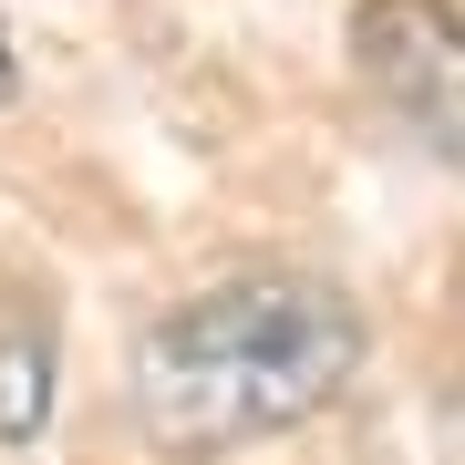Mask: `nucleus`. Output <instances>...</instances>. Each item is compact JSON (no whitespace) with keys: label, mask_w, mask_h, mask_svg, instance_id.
<instances>
[{"label":"nucleus","mask_w":465,"mask_h":465,"mask_svg":"<svg viewBox=\"0 0 465 465\" xmlns=\"http://www.w3.org/2000/svg\"><path fill=\"white\" fill-rule=\"evenodd\" d=\"M455 465H465V414H455Z\"/></svg>","instance_id":"obj_5"},{"label":"nucleus","mask_w":465,"mask_h":465,"mask_svg":"<svg viewBox=\"0 0 465 465\" xmlns=\"http://www.w3.org/2000/svg\"><path fill=\"white\" fill-rule=\"evenodd\" d=\"M351 63L445 176H465V11L455 0H362Z\"/></svg>","instance_id":"obj_2"},{"label":"nucleus","mask_w":465,"mask_h":465,"mask_svg":"<svg viewBox=\"0 0 465 465\" xmlns=\"http://www.w3.org/2000/svg\"><path fill=\"white\" fill-rule=\"evenodd\" d=\"M362 372V311L311 269H238L134 341V424L166 455H238Z\"/></svg>","instance_id":"obj_1"},{"label":"nucleus","mask_w":465,"mask_h":465,"mask_svg":"<svg viewBox=\"0 0 465 465\" xmlns=\"http://www.w3.org/2000/svg\"><path fill=\"white\" fill-rule=\"evenodd\" d=\"M11 84H21V63H11V32H0V104H11Z\"/></svg>","instance_id":"obj_4"},{"label":"nucleus","mask_w":465,"mask_h":465,"mask_svg":"<svg viewBox=\"0 0 465 465\" xmlns=\"http://www.w3.org/2000/svg\"><path fill=\"white\" fill-rule=\"evenodd\" d=\"M52 372H63V351H52V300L0 280V445H32L42 434Z\"/></svg>","instance_id":"obj_3"}]
</instances>
